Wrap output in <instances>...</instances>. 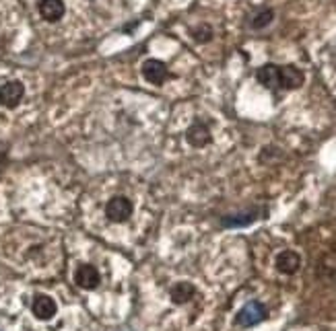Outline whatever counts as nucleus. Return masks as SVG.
I'll use <instances>...</instances> for the list:
<instances>
[{
	"instance_id": "11",
	"label": "nucleus",
	"mask_w": 336,
	"mask_h": 331,
	"mask_svg": "<svg viewBox=\"0 0 336 331\" xmlns=\"http://www.w3.org/2000/svg\"><path fill=\"white\" fill-rule=\"evenodd\" d=\"M256 76H258V80H260L264 87H268V89L278 87V66H274V64L262 66V68L258 70Z\"/></svg>"
},
{
	"instance_id": "1",
	"label": "nucleus",
	"mask_w": 336,
	"mask_h": 331,
	"mask_svg": "<svg viewBox=\"0 0 336 331\" xmlns=\"http://www.w3.org/2000/svg\"><path fill=\"white\" fill-rule=\"evenodd\" d=\"M105 214H107V218L114 220V222H124V220H128L130 214H132V202H130L128 198L116 196V198H111V200L107 202Z\"/></svg>"
},
{
	"instance_id": "6",
	"label": "nucleus",
	"mask_w": 336,
	"mask_h": 331,
	"mask_svg": "<svg viewBox=\"0 0 336 331\" xmlns=\"http://www.w3.org/2000/svg\"><path fill=\"white\" fill-rule=\"evenodd\" d=\"M99 280H101V276H99L97 267H93V265H79L74 272V282L85 290H93L99 284Z\"/></svg>"
},
{
	"instance_id": "3",
	"label": "nucleus",
	"mask_w": 336,
	"mask_h": 331,
	"mask_svg": "<svg viewBox=\"0 0 336 331\" xmlns=\"http://www.w3.org/2000/svg\"><path fill=\"white\" fill-rule=\"evenodd\" d=\"M264 317H266V308H264L260 302H248V304L239 311L237 323H239L241 327H252V325L260 323Z\"/></svg>"
},
{
	"instance_id": "5",
	"label": "nucleus",
	"mask_w": 336,
	"mask_h": 331,
	"mask_svg": "<svg viewBox=\"0 0 336 331\" xmlns=\"http://www.w3.org/2000/svg\"><path fill=\"white\" fill-rule=\"evenodd\" d=\"M305 76L295 66H278V87L283 89H299Z\"/></svg>"
},
{
	"instance_id": "10",
	"label": "nucleus",
	"mask_w": 336,
	"mask_h": 331,
	"mask_svg": "<svg viewBox=\"0 0 336 331\" xmlns=\"http://www.w3.org/2000/svg\"><path fill=\"white\" fill-rule=\"evenodd\" d=\"M299 265H301V257L295 251H283L276 257V267L283 274H295L299 270Z\"/></svg>"
},
{
	"instance_id": "15",
	"label": "nucleus",
	"mask_w": 336,
	"mask_h": 331,
	"mask_svg": "<svg viewBox=\"0 0 336 331\" xmlns=\"http://www.w3.org/2000/svg\"><path fill=\"white\" fill-rule=\"evenodd\" d=\"M211 33H213L211 27L202 25V27L196 29V39H198V42H209V39H211Z\"/></svg>"
},
{
	"instance_id": "8",
	"label": "nucleus",
	"mask_w": 336,
	"mask_h": 331,
	"mask_svg": "<svg viewBox=\"0 0 336 331\" xmlns=\"http://www.w3.org/2000/svg\"><path fill=\"white\" fill-rule=\"evenodd\" d=\"M186 138H188V142H190L192 146L202 148V146H207V144L211 142V132H209V128H207L204 123L196 121V123H192V126H190V130H188V134H186Z\"/></svg>"
},
{
	"instance_id": "2",
	"label": "nucleus",
	"mask_w": 336,
	"mask_h": 331,
	"mask_svg": "<svg viewBox=\"0 0 336 331\" xmlns=\"http://www.w3.org/2000/svg\"><path fill=\"white\" fill-rule=\"evenodd\" d=\"M23 95H25V87L19 80H11V82L0 87V103H3L5 107H9V109L17 107L21 103Z\"/></svg>"
},
{
	"instance_id": "4",
	"label": "nucleus",
	"mask_w": 336,
	"mask_h": 331,
	"mask_svg": "<svg viewBox=\"0 0 336 331\" xmlns=\"http://www.w3.org/2000/svg\"><path fill=\"white\" fill-rule=\"evenodd\" d=\"M142 76H144L151 85H163L165 78L170 76V72H167V68H165L163 62L151 58V60H146V62L142 64Z\"/></svg>"
},
{
	"instance_id": "13",
	"label": "nucleus",
	"mask_w": 336,
	"mask_h": 331,
	"mask_svg": "<svg viewBox=\"0 0 336 331\" xmlns=\"http://www.w3.org/2000/svg\"><path fill=\"white\" fill-rule=\"evenodd\" d=\"M254 218H256V216H254L252 212H250V214H237V216L225 218L223 224H225V226H246V224H250Z\"/></svg>"
},
{
	"instance_id": "9",
	"label": "nucleus",
	"mask_w": 336,
	"mask_h": 331,
	"mask_svg": "<svg viewBox=\"0 0 336 331\" xmlns=\"http://www.w3.org/2000/svg\"><path fill=\"white\" fill-rule=\"evenodd\" d=\"M40 15L46 21L54 23L64 15V3L62 0H42L40 3Z\"/></svg>"
},
{
	"instance_id": "7",
	"label": "nucleus",
	"mask_w": 336,
	"mask_h": 331,
	"mask_svg": "<svg viewBox=\"0 0 336 331\" xmlns=\"http://www.w3.org/2000/svg\"><path fill=\"white\" fill-rule=\"evenodd\" d=\"M56 311H58V306H56L54 298H50V296H46V294H40V296L33 300V313H35V317H40V319H44V321L52 319V317L56 315Z\"/></svg>"
},
{
	"instance_id": "12",
	"label": "nucleus",
	"mask_w": 336,
	"mask_h": 331,
	"mask_svg": "<svg viewBox=\"0 0 336 331\" xmlns=\"http://www.w3.org/2000/svg\"><path fill=\"white\" fill-rule=\"evenodd\" d=\"M172 296H174L176 302H188L194 296V286L188 284V282H180V284H176Z\"/></svg>"
},
{
	"instance_id": "14",
	"label": "nucleus",
	"mask_w": 336,
	"mask_h": 331,
	"mask_svg": "<svg viewBox=\"0 0 336 331\" xmlns=\"http://www.w3.org/2000/svg\"><path fill=\"white\" fill-rule=\"evenodd\" d=\"M272 17H274V13L272 11H262V13H258L256 17H254V21H252V27L254 29H262V27H266L270 21H272Z\"/></svg>"
}]
</instances>
